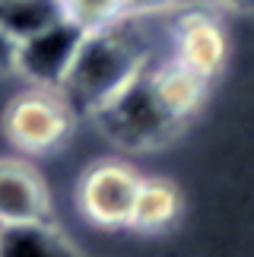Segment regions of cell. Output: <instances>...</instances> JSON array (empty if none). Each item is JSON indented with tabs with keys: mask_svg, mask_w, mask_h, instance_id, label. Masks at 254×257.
I'll list each match as a JSON object with an SVG mask.
<instances>
[{
	"mask_svg": "<svg viewBox=\"0 0 254 257\" xmlns=\"http://www.w3.org/2000/svg\"><path fill=\"white\" fill-rule=\"evenodd\" d=\"M0 257H83L51 222L0 225Z\"/></svg>",
	"mask_w": 254,
	"mask_h": 257,
	"instance_id": "cell-9",
	"label": "cell"
},
{
	"mask_svg": "<svg viewBox=\"0 0 254 257\" xmlns=\"http://www.w3.org/2000/svg\"><path fill=\"white\" fill-rule=\"evenodd\" d=\"M181 213V194L178 187L165 178H143L140 191L134 200V213H131V225L127 229L137 232H162L178 219Z\"/></svg>",
	"mask_w": 254,
	"mask_h": 257,
	"instance_id": "cell-10",
	"label": "cell"
},
{
	"mask_svg": "<svg viewBox=\"0 0 254 257\" xmlns=\"http://www.w3.org/2000/svg\"><path fill=\"white\" fill-rule=\"evenodd\" d=\"M48 222L45 181L26 162L0 159V225Z\"/></svg>",
	"mask_w": 254,
	"mask_h": 257,
	"instance_id": "cell-7",
	"label": "cell"
},
{
	"mask_svg": "<svg viewBox=\"0 0 254 257\" xmlns=\"http://www.w3.org/2000/svg\"><path fill=\"white\" fill-rule=\"evenodd\" d=\"M64 19L61 0H7L0 4V26L16 42H26Z\"/></svg>",
	"mask_w": 254,
	"mask_h": 257,
	"instance_id": "cell-11",
	"label": "cell"
},
{
	"mask_svg": "<svg viewBox=\"0 0 254 257\" xmlns=\"http://www.w3.org/2000/svg\"><path fill=\"white\" fill-rule=\"evenodd\" d=\"M153 86H156V95H159L162 108L169 111V117L178 127L188 117L197 114V108L203 105V95H207V80L191 73L175 57L159 61V64L153 61Z\"/></svg>",
	"mask_w": 254,
	"mask_h": 257,
	"instance_id": "cell-8",
	"label": "cell"
},
{
	"mask_svg": "<svg viewBox=\"0 0 254 257\" xmlns=\"http://www.w3.org/2000/svg\"><path fill=\"white\" fill-rule=\"evenodd\" d=\"M16 57H19V42L0 26V76L16 73Z\"/></svg>",
	"mask_w": 254,
	"mask_h": 257,
	"instance_id": "cell-13",
	"label": "cell"
},
{
	"mask_svg": "<svg viewBox=\"0 0 254 257\" xmlns=\"http://www.w3.org/2000/svg\"><path fill=\"white\" fill-rule=\"evenodd\" d=\"M0 4H7V0H0Z\"/></svg>",
	"mask_w": 254,
	"mask_h": 257,
	"instance_id": "cell-15",
	"label": "cell"
},
{
	"mask_svg": "<svg viewBox=\"0 0 254 257\" xmlns=\"http://www.w3.org/2000/svg\"><path fill=\"white\" fill-rule=\"evenodd\" d=\"M92 117L99 121L105 137H108L111 143L124 146V150H153V146L172 140V137L181 131L169 117V111L162 108L159 95H156L153 57L134 73V80L127 83L121 92H114Z\"/></svg>",
	"mask_w": 254,
	"mask_h": 257,
	"instance_id": "cell-2",
	"label": "cell"
},
{
	"mask_svg": "<svg viewBox=\"0 0 254 257\" xmlns=\"http://www.w3.org/2000/svg\"><path fill=\"white\" fill-rule=\"evenodd\" d=\"M134 23V16H124L108 29L83 35L73 67L61 86V95L76 114H95L150 61V48L140 42Z\"/></svg>",
	"mask_w": 254,
	"mask_h": 257,
	"instance_id": "cell-1",
	"label": "cell"
},
{
	"mask_svg": "<svg viewBox=\"0 0 254 257\" xmlns=\"http://www.w3.org/2000/svg\"><path fill=\"white\" fill-rule=\"evenodd\" d=\"M73 121H76V111L57 89L29 86L4 111V134L16 150H23L29 156H42L67 143Z\"/></svg>",
	"mask_w": 254,
	"mask_h": 257,
	"instance_id": "cell-3",
	"label": "cell"
},
{
	"mask_svg": "<svg viewBox=\"0 0 254 257\" xmlns=\"http://www.w3.org/2000/svg\"><path fill=\"white\" fill-rule=\"evenodd\" d=\"M175 61L184 64L200 80H213L229 57V42L222 26L207 13H184L175 26Z\"/></svg>",
	"mask_w": 254,
	"mask_h": 257,
	"instance_id": "cell-6",
	"label": "cell"
},
{
	"mask_svg": "<svg viewBox=\"0 0 254 257\" xmlns=\"http://www.w3.org/2000/svg\"><path fill=\"white\" fill-rule=\"evenodd\" d=\"M64 19L80 26L83 32H99L124 19V0H61Z\"/></svg>",
	"mask_w": 254,
	"mask_h": 257,
	"instance_id": "cell-12",
	"label": "cell"
},
{
	"mask_svg": "<svg viewBox=\"0 0 254 257\" xmlns=\"http://www.w3.org/2000/svg\"><path fill=\"white\" fill-rule=\"evenodd\" d=\"M83 35L86 32L80 26H73L70 19H61L51 29L19 42L16 73H23L32 89H57L61 92L73 67V57L83 45Z\"/></svg>",
	"mask_w": 254,
	"mask_h": 257,
	"instance_id": "cell-5",
	"label": "cell"
},
{
	"mask_svg": "<svg viewBox=\"0 0 254 257\" xmlns=\"http://www.w3.org/2000/svg\"><path fill=\"white\" fill-rule=\"evenodd\" d=\"M178 0H124V16H156L172 10Z\"/></svg>",
	"mask_w": 254,
	"mask_h": 257,
	"instance_id": "cell-14",
	"label": "cell"
},
{
	"mask_svg": "<svg viewBox=\"0 0 254 257\" xmlns=\"http://www.w3.org/2000/svg\"><path fill=\"white\" fill-rule=\"evenodd\" d=\"M143 178L124 162H99L83 175L76 200L89 222L102 229H121L131 225L134 200Z\"/></svg>",
	"mask_w": 254,
	"mask_h": 257,
	"instance_id": "cell-4",
	"label": "cell"
}]
</instances>
